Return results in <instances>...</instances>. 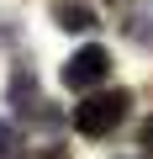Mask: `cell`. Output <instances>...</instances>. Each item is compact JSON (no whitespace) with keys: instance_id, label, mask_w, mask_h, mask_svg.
Instances as JSON below:
<instances>
[{"instance_id":"obj_6","label":"cell","mask_w":153,"mask_h":159,"mask_svg":"<svg viewBox=\"0 0 153 159\" xmlns=\"http://www.w3.org/2000/svg\"><path fill=\"white\" fill-rule=\"evenodd\" d=\"M37 159H69V148H42Z\"/></svg>"},{"instance_id":"obj_5","label":"cell","mask_w":153,"mask_h":159,"mask_svg":"<svg viewBox=\"0 0 153 159\" xmlns=\"http://www.w3.org/2000/svg\"><path fill=\"white\" fill-rule=\"evenodd\" d=\"M16 148H21V133H16L11 122H0V159H11Z\"/></svg>"},{"instance_id":"obj_3","label":"cell","mask_w":153,"mask_h":159,"mask_svg":"<svg viewBox=\"0 0 153 159\" xmlns=\"http://www.w3.org/2000/svg\"><path fill=\"white\" fill-rule=\"evenodd\" d=\"M53 21L63 32H90L95 27V11L85 6V0H58V6H53Z\"/></svg>"},{"instance_id":"obj_4","label":"cell","mask_w":153,"mask_h":159,"mask_svg":"<svg viewBox=\"0 0 153 159\" xmlns=\"http://www.w3.org/2000/svg\"><path fill=\"white\" fill-rule=\"evenodd\" d=\"M6 101H11L16 111H27V101H37V74H32L27 64L11 74V90H6Z\"/></svg>"},{"instance_id":"obj_2","label":"cell","mask_w":153,"mask_h":159,"mask_svg":"<svg viewBox=\"0 0 153 159\" xmlns=\"http://www.w3.org/2000/svg\"><path fill=\"white\" fill-rule=\"evenodd\" d=\"M106 74H111V53L106 48H79L63 64V85L69 90H90V85H100Z\"/></svg>"},{"instance_id":"obj_7","label":"cell","mask_w":153,"mask_h":159,"mask_svg":"<svg viewBox=\"0 0 153 159\" xmlns=\"http://www.w3.org/2000/svg\"><path fill=\"white\" fill-rule=\"evenodd\" d=\"M142 148H153V122H148V127H142Z\"/></svg>"},{"instance_id":"obj_1","label":"cell","mask_w":153,"mask_h":159,"mask_svg":"<svg viewBox=\"0 0 153 159\" xmlns=\"http://www.w3.org/2000/svg\"><path fill=\"white\" fill-rule=\"evenodd\" d=\"M127 106H132L127 90H100V96H90L85 106H74V133H85V138H106V133L121 127Z\"/></svg>"}]
</instances>
